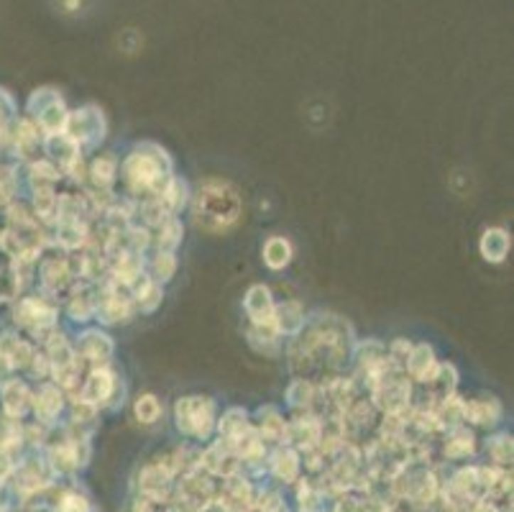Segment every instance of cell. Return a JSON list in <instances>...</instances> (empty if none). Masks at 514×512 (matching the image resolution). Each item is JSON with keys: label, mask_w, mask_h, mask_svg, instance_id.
I'll return each instance as SVG.
<instances>
[{"label": "cell", "mask_w": 514, "mask_h": 512, "mask_svg": "<svg viewBox=\"0 0 514 512\" xmlns=\"http://www.w3.org/2000/svg\"><path fill=\"white\" fill-rule=\"evenodd\" d=\"M241 213V200L235 190L225 182H205L197 192L195 218L197 223L208 230L228 228L238 220Z\"/></svg>", "instance_id": "6da1fadb"}, {"label": "cell", "mask_w": 514, "mask_h": 512, "mask_svg": "<svg viewBox=\"0 0 514 512\" xmlns=\"http://www.w3.org/2000/svg\"><path fill=\"white\" fill-rule=\"evenodd\" d=\"M177 422L184 433L203 438L213 428V402L205 397H184L177 402Z\"/></svg>", "instance_id": "7a4b0ae2"}, {"label": "cell", "mask_w": 514, "mask_h": 512, "mask_svg": "<svg viewBox=\"0 0 514 512\" xmlns=\"http://www.w3.org/2000/svg\"><path fill=\"white\" fill-rule=\"evenodd\" d=\"M126 174L128 182L134 187H159L161 177L166 174V161L164 156H151V154L136 151L131 159L126 161Z\"/></svg>", "instance_id": "3957f363"}, {"label": "cell", "mask_w": 514, "mask_h": 512, "mask_svg": "<svg viewBox=\"0 0 514 512\" xmlns=\"http://www.w3.org/2000/svg\"><path fill=\"white\" fill-rule=\"evenodd\" d=\"M246 310L248 315L254 318V323L259 326H267L274 320V302L272 294H269L267 287H254L246 297Z\"/></svg>", "instance_id": "277c9868"}, {"label": "cell", "mask_w": 514, "mask_h": 512, "mask_svg": "<svg viewBox=\"0 0 514 512\" xmlns=\"http://www.w3.org/2000/svg\"><path fill=\"white\" fill-rule=\"evenodd\" d=\"M407 366H409V374L414 379H419V382L435 379V358H432V351L427 346H417L412 356H409V361H407Z\"/></svg>", "instance_id": "5b68a950"}, {"label": "cell", "mask_w": 514, "mask_h": 512, "mask_svg": "<svg viewBox=\"0 0 514 512\" xmlns=\"http://www.w3.org/2000/svg\"><path fill=\"white\" fill-rule=\"evenodd\" d=\"M481 251L489 262H502L504 256H507V251H509V236L499 228L486 230L483 238H481Z\"/></svg>", "instance_id": "8992f818"}, {"label": "cell", "mask_w": 514, "mask_h": 512, "mask_svg": "<svg viewBox=\"0 0 514 512\" xmlns=\"http://www.w3.org/2000/svg\"><path fill=\"white\" fill-rule=\"evenodd\" d=\"M302 320H305V315H302V307L297 302H284V305L274 307V323L279 326V331L297 333L302 328Z\"/></svg>", "instance_id": "52a82bcc"}, {"label": "cell", "mask_w": 514, "mask_h": 512, "mask_svg": "<svg viewBox=\"0 0 514 512\" xmlns=\"http://www.w3.org/2000/svg\"><path fill=\"white\" fill-rule=\"evenodd\" d=\"M110 387H113V377H110L108 371H95V374H90L87 384H85L82 397L85 402H100L105 397L110 395Z\"/></svg>", "instance_id": "ba28073f"}, {"label": "cell", "mask_w": 514, "mask_h": 512, "mask_svg": "<svg viewBox=\"0 0 514 512\" xmlns=\"http://www.w3.org/2000/svg\"><path fill=\"white\" fill-rule=\"evenodd\" d=\"M289 256H292V249H289V243L279 236L269 238L267 246H264V259H267V264L272 269H282L289 262Z\"/></svg>", "instance_id": "9c48e42d"}, {"label": "cell", "mask_w": 514, "mask_h": 512, "mask_svg": "<svg viewBox=\"0 0 514 512\" xmlns=\"http://www.w3.org/2000/svg\"><path fill=\"white\" fill-rule=\"evenodd\" d=\"M62 407V395H59L54 387H44L36 397V415H41L44 420L54 417Z\"/></svg>", "instance_id": "30bf717a"}, {"label": "cell", "mask_w": 514, "mask_h": 512, "mask_svg": "<svg viewBox=\"0 0 514 512\" xmlns=\"http://www.w3.org/2000/svg\"><path fill=\"white\" fill-rule=\"evenodd\" d=\"M82 348H85V353L92 358V361H102V358H108L110 351H113L110 341L105 338V336H97V333H90V336H85Z\"/></svg>", "instance_id": "8fae6325"}, {"label": "cell", "mask_w": 514, "mask_h": 512, "mask_svg": "<svg viewBox=\"0 0 514 512\" xmlns=\"http://www.w3.org/2000/svg\"><path fill=\"white\" fill-rule=\"evenodd\" d=\"M6 410L11 412V415H21L26 410V400H28V392H26L23 384L18 382H11L6 387Z\"/></svg>", "instance_id": "7c38bea8"}, {"label": "cell", "mask_w": 514, "mask_h": 512, "mask_svg": "<svg viewBox=\"0 0 514 512\" xmlns=\"http://www.w3.org/2000/svg\"><path fill=\"white\" fill-rule=\"evenodd\" d=\"M166 489V474L161 469H146L144 471V492L151 497H161V492Z\"/></svg>", "instance_id": "4fadbf2b"}, {"label": "cell", "mask_w": 514, "mask_h": 512, "mask_svg": "<svg viewBox=\"0 0 514 512\" xmlns=\"http://www.w3.org/2000/svg\"><path fill=\"white\" fill-rule=\"evenodd\" d=\"M159 412H161V407H159V402H156V397H151V395L139 397V402H136V415H139L141 422H154L159 417Z\"/></svg>", "instance_id": "5bb4252c"}, {"label": "cell", "mask_w": 514, "mask_h": 512, "mask_svg": "<svg viewBox=\"0 0 514 512\" xmlns=\"http://www.w3.org/2000/svg\"><path fill=\"white\" fill-rule=\"evenodd\" d=\"M164 203L169 205V210H179L184 205V185L182 182H174L169 190H164Z\"/></svg>", "instance_id": "9a60e30c"}, {"label": "cell", "mask_w": 514, "mask_h": 512, "mask_svg": "<svg viewBox=\"0 0 514 512\" xmlns=\"http://www.w3.org/2000/svg\"><path fill=\"white\" fill-rule=\"evenodd\" d=\"M154 274H156V279H169L174 274V259H171V254H159V259L154 262Z\"/></svg>", "instance_id": "2e32d148"}, {"label": "cell", "mask_w": 514, "mask_h": 512, "mask_svg": "<svg viewBox=\"0 0 514 512\" xmlns=\"http://www.w3.org/2000/svg\"><path fill=\"white\" fill-rule=\"evenodd\" d=\"M277 471H279L282 476H287V479H292L294 476V471H297V461H294V456L289 454V451L277 456Z\"/></svg>", "instance_id": "e0dca14e"}, {"label": "cell", "mask_w": 514, "mask_h": 512, "mask_svg": "<svg viewBox=\"0 0 514 512\" xmlns=\"http://www.w3.org/2000/svg\"><path fill=\"white\" fill-rule=\"evenodd\" d=\"M8 358H11V361H8L11 366H23V364H28L33 356H31V348L26 343H16L13 346V351L8 353Z\"/></svg>", "instance_id": "ac0fdd59"}, {"label": "cell", "mask_w": 514, "mask_h": 512, "mask_svg": "<svg viewBox=\"0 0 514 512\" xmlns=\"http://www.w3.org/2000/svg\"><path fill=\"white\" fill-rule=\"evenodd\" d=\"M471 441H473V438H471L469 433H464V430H461V433H456V438L451 441V446H448V454H453V456L469 454V451H471Z\"/></svg>", "instance_id": "d6986e66"}, {"label": "cell", "mask_w": 514, "mask_h": 512, "mask_svg": "<svg viewBox=\"0 0 514 512\" xmlns=\"http://www.w3.org/2000/svg\"><path fill=\"white\" fill-rule=\"evenodd\" d=\"M113 169H115L113 159H100V161H95V166H92V174H95L97 182L105 185V182L113 179Z\"/></svg>", "instance_id": "ffe728a7"}, {"label": "cell", "mask_w": 514, "mask_h": 512, "mask_svg": "<svg viewBox=\"0 0 514 512\" xmlns=\"http://www.w3.org/2000/svg\"><path fill=\"white\" fill-rule=\"evenodd\" d=\"M51 205H54L51 190H38L36 192V210H38V215L49 218L51 215Z\"/></svg>", "instance_id": "44dd1931"}, {"label": "cell", "mask_w": 514, "mask_h": 512, "mask_svg": "<svg viewBox=\"0 0 514 512\" xmlns=\"http://www.w3.org/2000/svg\"><path fill=\"white\" fill-rule=\"evenodd\" d=\"M179 233H182V228H179L177 220H171V223L164 225V236H161V246H166V249H171L174 243L179 241Z\"/></svg>", "instance_id": "7402d4cb"}, {"label": "cell", "mask_w": 514, "mask_h": 512, "mask_svg": "<svg viewBox=\"0 0 514 512\" xmlns=\"http://www.w3.org/2000/svg\"><path fill=\"white\" fill-rule=\"evenodd\" d=\"M8 366H11V364H8V361H6V356H0V379L6 377V371H8Z\"/></svg>", "instance_id": "603a6c76"}]
</instances>
